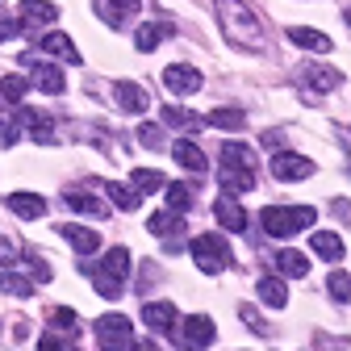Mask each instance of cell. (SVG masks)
<instances>
[{
    "instance_id": "obj_38",
    "label": "cell",
    "mask_w": 351,
    "mask_h": 351,
    "mask_svg": "<svg viewBox=\"0 0 351 351\" xmlns=\"http://www.w3.org/2000/svg\"><path fill=\"white\" fill-rule=\"evenodd\" d=\"M21 134H25V125H21L17 117H13V121H5V125H0V147H13Z\"/></svg>"
},
{
    "instance_id": "obj_21",
    "label": "cell",
    "mask_w": 351,
    "mask_h": 351,
    "mask_svg": "<svg viewBox=\"0 0 351 351\" xmlns=\"http://www.w3.org/2000/svg\"><path fill=\"white\" fill-rule=\"evenodd\" d=\"M310 247H314V255H322L326 263H339V259L347 255V251H343V239H339V234H330V230H314Z\"/></svg>"
},
{
    "instance_id": "obj_27",
    "label": "cell",
    "mask_w": 351,
    "mask_h": 351,
    "mask_svg": "<svg viewBox=\"0 0 351 351\" xmlns=\"http://www.w3.org/2000/svg\"><path fill=\"white\" fill-rule=\"evenodd\" d=\"M63 201H67L75 213H88V217H105V213H109V205H105L101 197H93V193H67Z\"/></svg>"
},
{
    "instance_id": "obj_32",
    "label": "cell",
    "mask_w": 351,
    "mask_h": 351,
    "mask_svg": "<svg viewBox=\"0 0 351 351\" xmlns=\"http://www.w3.org/2000/svg\"><path fill=\"white\" fill-rule=\"evenodd\" d=\"M25 93H29V84H25V75H5V80H0V97H5V101L21 105V101H25Z\"/></svg>"
},
{
    "instance_id": "obj_30",
    "label": "cell",
    "mask_w": 351,
    "mask_h": 351,
    "mask_svg": "<svg viewBox=\"0 0 351 351\" xmlns=\"http://www.w3.org/2000/svg\"><path fill=\"white\" fill-rule=\"evenodd\" d=\"M205 125H217V130H243L247 117H243V109H213V113L205 117Z\"/></svg>"
},
{
    "instance_id": "obj_20",
    "label": "cell",
    "mask_w": 351,
    "mask_h": 351,
    "mask_svg": "<svg viewBox=\"0 0 351 351\" xmlns=\"http://www.w3.org/2000/svg\"><path fill=\"white\" fill-rule=\"evenodd\" d=\"M97 13L109 21V25H121L138 13V0H97Z\"/></svg>"
},
{
    "instance_id": "obj_44",
    "label": "cell",
    "mask_w": 351,
    "mask_h": 351,
    "mask_svg": "<svg viewBox=\"0 0 351 351\" xmlns=\"http://www.w3.org/2000/svg\"><path fill=\"white\" fill-rule=\"evenodd\" d=\"M243 318H247V326H251L255 335H263V322H259V314H255V310H243Z\"/></svg>"
},
{
    "instance_id": "obj_33",
    "label": "cell",
    "mask_w": 351,
    "mask_h": 351,
    "mask_svg": "<svg viewBox=\"0 0 351 351\" xmlns=\"http://www.w3.org/2000/svg\"><path fill=\"white\" fill-rule=\"evenodd\" d=\"M0 289L13 293V297H29V293H34V285H29L25 276H17V272H0Z\"/></svg>"
},
{
    "instance_id": "obj_14",
    "label": "cell",
    "mask_w": 351,
    "mask_h": 351,
    "mask_svg": "<svg viewBox=\"0 0 351 351\" xmlns=\"http://www.w3.org/2000/svg\"><path fill=\"white\" fill-rule=\"evenodd\" d=\"M171 155H176V163H180L184 171H197V176H201V171L209 167L205 151H201L197 143H189V138H180V143H176V147H171Z\"/></svg>"
},
{
    "instance_id": "obj_13",
    "label": "cell",
    "mask_w": 351,
    "mask_h": 351,
    "mask_svg": "<svg viewBox=\"0 0 351 351\" xmlns=\"http://www.w3.org/2000/svg\"><path fill=\"white\" fill-rule=\"evenodd\" d=\"M167 34H171V21H163V17H159V21H143V25H138V34H134V47L147 55V51H155V47H159Z\"/></svg>"
},
{
    "instance_id": "obj_3",
    "label": "cell",
    "mask_w": 351,
    "mask_h": 351,
    "mask_svg": "<svg viewBox=\"0 0 351 351\" xmlns=\"http://www.w3.org/2000/svg\"><path fill=\"white\" fill-rule=\"evenodd\" d=\"M259 222H263V230L276 234V239H293L297 230H305L314 222V209L310 205H268L259 213Z\"/></svg>"
},
{
    "instance_id": "obj_29",
    "label": "cell",
    "mask_w": 351,
    "mask_h": 351,
    "mask_svg": "<svg viewBox=\"0 0 351 351\" xmlns=\"http://www.w3.org/2000/svg\"><path fill=\"white\" fill-rule=\"evenodd\" d=\"M105 189V197L117 205V209H125V213H134L138 209V201H143V193H130L125 184H101Z\"/></svg>"
},
{
    "instance_id": "obj_18",
    "label": "cell",
    "mask_w": 351,
    "mask_h": 351,
    "mask_svg": "<svg viewBox=\"0 0 351 351\" xmlns=\"http://www.w3.org/2000/svg\"><path fill=\"white\" fill-rule=\"evenodd\" d=\"M130 268H134V255H130L125 247H113V251H105V259H101V272L113 276V280H125Z\"/></svg>"
},
{
    "instance_id": "obj_1",
    "label": "cell",
    "mask_w": 351,
    "mask_h": 351,
    "mask_svg": "<svg viewBox=\"0 0 351 351\" xmlns=\"http://www.w3.org/2000/svg\"><path fill=\"white\" fill-rule=\"evenodd\" d=\"M217 9V21H222V34L234 42V47L243 51H263V21L255 17V9L247 5V0H213Z\"/></svg>"
},
{
    "instance_id": "obj_31",
    "label": "cell",
    "mask_w": 351,
    "mask_h": 351,
    "mask_svg": "<svg viewBox=\"0 0 351 351\" xmlns=\"http://www.w3.org/2000/svg\"><path fill=\"white\" fill-rule=\"evenodd\" d=\"M163 125L193 130V125H201V117H197V113H189V109H180V105H167V109H163Z\"/></svg>"
},
{
    "instance_id": "obj_11",
    "label": "cell",
    "mask_w": 351,
    "mask_h": 351,
    "mask_svg": "<svg viewBox=\"0 0 351 351\" xmlns=\"http://www.w3.org/2000/svg\"><path fill=\"white\" fill-rule=\"evenodd\" d=\"M59 234H63V239H67V243H71L80 255H93V251L101 247V234H97V230L75 226V222H63V226H59Z\"/></svg>"
},
{
    "instance_id": "obj_37",
    "label": "cell",
    "mask_w": 351,
    "mask_h": 351,
    "mask_svg": "<svg viewBox=\"0 0 351 351\" xmlns=\"http://www.w3.org/2000/svg\"><path fill=\"white\" fill-rule=\"evenodd\" d=\"M97 293H101V297H109V301H117V297H121V280H113V276L97 272Z\"/></svg>"
},
{
    "instance_id": "obj_34",
    "label": "cell",
    "mask_w": 351,
    "mask_h": 351,
    "mask_svg": "<svg viewBox=\"0 0 351 351\" xmlns=\"http://www.w3.org/2000/svg\"><path fill=\"white\" fill-rule=\"evenodd\" d=\"M305 80L318 84V88H339V84H343V75L330 71V67H310V71H305Z\"/></svg>"
},
{
    "instance_id": "obj_16",
    "label": "cell",
    "mask_w": 351,
    "mask_h": 351,
    "mask_svg": "<svg viewBox=\"0 0 351 351\" xmlns=\"http://www.w3.org/2000/svg\"><path fill=\"white\" fill-rule=\"evenodd\" d=\"M147 230H151L155 239H180V234H184V217L176 213V209H167V213H155L151 222H147Z\"/></svg>"
},
{
    "instance_id": "obj_36",
    "label": "cell",
    "mask_w": 351,
    "mask_h": 351,
    "mask_svg": "<svg viewBox=\"0 0 351 351\" xmlns=\"http://www.w3.org/2000/svg\"><path fill=\"white\" fill-rule=\"evenodd\" d=\"M326 289H330L335 301H347V297H351V276H347V272H335V276L326 280Z\"/></svg>"
},
{
    "instance_id": "obj_22",
    "label": "cell",
    "mask_w": 351,
    "mask_h": 351,
    "mask_svg": "<svg viewBox=\"0 0 351 351\" xmlns=\"http://www.w3.org/2000/svg\"><path fill=\"white\" fill-rule=\"evenodd\" d=\"M276 268H280V276L301 280L305 272H310V255H301V251H276Z\"/></svg>"
},
{
    "instance_id": "obj_10",
    "label": "cell",
    "mask_w": 351,
    "mask_h": 351,
    "mask_svg": "<svg viewBox=\"0 0 351 351\" xmlns=\"http://www.w3.org/2000/svg\"><path fill=\"white\" fill-rule=\"evenodd\" d=\"M143 322H147L151 330L167 335V330L176 326V305H171V301H147V305H143Z\"/></svg>"
},
{
    "instance_id": "obj_45",
    "label": "cell",
    "mask_w": 351,
    "mask_h": 351,
    "mask_svg": "<svg viewBox=\"0 0 351 351\" xmlns=\"http://www.w3.org/2000/svg\"><path fill=\"white\" fill-rule=\"evenodd\" d=\"M263 143H268V147H280V143H285V134H280V130H268V134H263Z\"/></svg>"
},
{
    "instance_id": "obj_15",
    "label": "cell",
    "mask_w": 351,
    "mask_h": 351,
    "mask_svg": "<svg viewBox=\"0 0 351 351\" xmlns=\"http://www.w3.org/2000/svg\"><path fill=\"white\" fill-rule=\"evenodd\" d=\"M289 42H293V47H301V51H318V55L330 51V38L318 34V29H310V25H293L289 29Z\"/></svg>"
},
{
    "instance_id": "obj_2",
    "label": "cell",
    "mask_w": 351,
    "mask_h": 351,
    "mask_svg": "<svg viewBox=\"0 0 351 351\" xmlns=\"http://www.w3.org/2000/svg\"><path fill=\"white\" fill-rule=\"evenodd\" d=\"M217 155H222V189H226V193H247V189H255V155H251V147L226 143Z\"/></svg>"
},
{
    "instance_id": "obj_6",
    "label": "cell",
    "mask_w": 351,
    "mask_h": 351,
    "mask_svg": "<svg viewBox=\"0 0 351 351\" xmlns=\"http://www.w3.org/2000/svg\"><path fill=\"white\" fill-rule=\"evenodd\" d=\"M201 71L197 67H189V63H171V67H163V88L167 93H176V97H193V93H201Z\"/></svg>"
},
{
    "instance_id": "obj_46",
    "label": "cell",
    "mask_w": 351,
    "mask_h": 351,
    "mask_svg": "<svg viewBox=\"0 0 351 351\" xmlns=\"http://www.w3.org/2000/svg\"><path fill=\"white\" fill-rule=\"evenodd\" d=\"M347 25H351V9H347Z\"/></svg>"
},
{
    "instance_id": "obj_43",
    "label": "cell",
    "mask_w": 351,
    "mask_h": 351,
    "mask_svg": "<svg viewBox=\"0 0 351 351\" xmlns=\"http://www.w3.org/2000/svg\"><path fill=\"white\" fill-rule=\"evenodd\" d=\"M21 25H25V21H13V17H0V42H9L13 34H21Z\"/></svg>"
},
{
    "instance_id": "obj_4",
    "label": "cell",
    "mask_w": 351,
    "mask_h": 351,
    "mask_svg": "<svg viewBox=\"0 0 351 351\" xmlns=\"http://www.w3.org/2000/svg\"><path fill=\"white\" fill-rule=\"evenodd\" d=\"M189 255H193L197 268L209 272V276H217V272H226V268H230V247H226L222 234H201V239H193Z\"/></svg>"
},
{
    "instance_id": "obj_19",
    "label": "cell",
    "mask_w": 351,
    "mask_h": 351,
    "mask_svg": "<svg viewBox=\"0 0 351 351\" xmlns=\"http://www.w3.org/2000/svg\"><path fill=\"white\" fill-rule=\"evenodd\" d=\"M259 301L263 305H272V310H285V305H289V289H285V280L280 276H259Z\"/></svg>"
},
{
    "instance_id": "obj_17",
    "label": "cell",
    "mask_w": 351,
    "mask_h": 351,
    "mask_svg": "<svg viewBox=\"0 0 351 351\" xmlns=\"http://www.w3.org/2000/svg\"><path fill=\"white\" fill-rule=\"evenodd\" d=\"M17 17H21L25 25H47V21L59 17V9L47 5V0H21V5H17Z\"/></svg>"
},
{
    "instance_id": "obj_25",
    "label": "cell",
    "mask_w": 351,
    "mask_h": 351,
    "mask_svg": "<svg viewBox=\"0 0 351 351\" xmlns=\"http://www.w3.org/2000/svg\"><path fill=\"white\" fill-rule=\"evenodd\" d=\"M9 209L17 217H42V213H47V201H42L38 193H13L9 197Z\"/></svg>"
},
{
    "instance_id": "obj_8",
    "label": "cell",
    "mask_w": 351,
    "mask_h": 351,
    "mask_svg": "<svg viewBox=\"0 0 351 351\" xmlns=\"http://www.w3.org/2000/svg\"><path fill=\"white\" fill-rule=\"evenodd\" d=\"M213 217H217V222H222L230 234H243V230H247V209H243V205H239L230 193L213 201Z\"/></svg>"
},
{
    "instance_id": "obj_7",
    "label": "cell",
    "mask_w": 351,
    "mask_h": 351,
    "mask_svg": "<svg viewBox=\"0 0 351 351\" xmlns=\"http://www.w3.org/2000/svg\"><path fill=\"white\" fill-rule=\"evenodd\" d=\"M272 176H276V180H305V176H314V163L305 155L280 151V155H272Z\"/></svg>"
},
{
    "instance_id": "obj_28",
    "label": "cell",
    "mask_w": 351,
    "mask_h": 351,
    "mask_svg": "<svg viewBox=\"0 0 351 351\" xmlns=\"http://www.w3.org/2000/svg\"><path fill=\"white\" fill-rule=\"evenodd\" d=\"M130 184H134L138 193H159V189H167L163 171H151V167H134V171H130Z\"/></svg>"
},
{
    "instance_id": "obj_9",
    "label": "cell",
    "mask_w": 351,
    "mask_h": 351,
    "mask_svg": "<svg viewBox=\"0 0 351 351\" xmlns=\"http://www.w3.org/2000/svg\"><path fill=\"white\" fill-rule=\"evenodd\" d=\"M213 318H205V314H193V318H184L180 322V343L184 347H209L213 343Z\"/></svg>"
},
{
    "instance_id": "obj_5",
    "label": "cell",
    "mask_w": 351,
    "mask_h": 351,
    "mask_svg": "<svg viewBox=\"0 0 351 351\" xmlns=\"http://www.w3.org/2000/svg\"><path fill=\"white\" fill-rule=\"evenodd\" d=\"M97 343L105 351H125L134 343V326H130L125 314H105V318H97Z\"/></svg>"
},
{
    "instance_id": "obj_40",
    "label": "cell",
    "mask_w": 351,
    "mask_h": 351,
    "mask_svg": "<svg viewBox=\"0 0 351 351\" xmlns=\"http://www.w3.org/2000/svg\"><path fill=\"white\" fill-rule=\"evenodd\" d=\"M38 351H75V347L63 343L59 335H42V339H38Z\"/></svg>"
},
{
    "instance_id": "obj_39",
    "label": "cell",
    "mask_w": 351,
    "mask_h": 351,
    "mask_svg": "<svg viewBox=\"0 0 351 351\" xmlns=\"http://www.w3.org/2000/svg\"><path fill=\"white\" fill-rule=\"evenodd\" d=\"M138 143H143V147H163V130H159V125H143V130H138Z\"/></svg>"
},
{
    "instance_id": "obj_35",
    "label": "cell",
    "mask_w": 351,
    "mask_h": 351,
    "mask_svg": "<svg viewBox=\"0 0 351 351\" xmlns=\"http://www.w3.org/2000/svg\"><path fill=\"white\" fill-rule=\"evenodd\" d=\"M21 259H25V268L34 272V280H51V263H47V259H42L38 251H25Z\"/></svg>"
},
{
    "instance_id": "obj_26",
    "label": "cell",
    "mask_w": 351,
    "mask_h": 351,
    "mask_svg": "<svg viewBox=\"0 0 351 351\" xmlns=\"http://www.w3.org/2000/svg\"><path fill=\"white\" fill-rule=\"evenodd\" d=\"M163 197H167V209H176V213H189L197 205V189L193 184H167Z\"/></svg>"
},
{
    "instance_id": "obj_23",
    "label": "cell",
    "mask_w": 351,
    "mask_h": 351,
    "mask_svg": "<svg viewBox=\"0 0 351 351\" xmlns=\"http://www.w3.org/2000/svg\"><path fill=\"white\" fill-rule=\"evenodd\" d=\"M117 105H121V109H130V113H143V109L151 105V97L143 93L138 84H130V80H121V84H117Z\"/></svg>"
},
{
    "instance_id": "obj_41",
    "label": "cell",
    "mask_w": 351,
    "mask_h": 351,
    "mask_svg": "<svg viewBox=\"0 0 351 351\" xmlns=\"http://www.w3.org/2000/svg\"><path fill=\"white\" fill-rule=\"evenodd\" d=\"M21 259V251H17V243H9V239H0V263L5 268H13V263Z\"/></svg>"
},
{
    "instance_id": "obj_24",
    "label": "cell",
    "mask_w": 351,
    "mask_h": 351,
    "mask_svg": "<svg viewBox=\"0 0 351 351\" xmlns=\"http://www.w3.org/2000/svg\"><path fill=\"white\" fill-rule=\"evenodd\" d=\"M34 84L42 88V93H51V97H59L63 93V71L59 67H51V63H34Z\"/></svg>"
},
{
    "instance_id": "obj_12",
    "label": "cell",
    "mask_w": 351,
    "mask_h": 351,
    "mask_svg": "<svg viewBox=\"0 0 351 351\" xmlns=\"http://www.w3.org/2000/svg\"><path fill=\"white\" fill-rule=\"evenodd\" d=\"M42 51L55 55V59H63V63H71V67H80V63H84V55L75 51V42H71L67 34H47V38H42Z\"/></svg>"
},
{
    "instance_id": "obj_42",
    "label": "cell",
    "mask_w": 351,
    "mask_h": 351,
    "mask_svg": "<svg viewBox=\"0 0 351 351\" xmlns=\"http://www.w3.org/2000/svg\"><path fill=\"white\" fill-rule=\"evenodd\" d=\"M51 322L59 330H75V310H51Z\"/></svg>"
}]
</instances>
